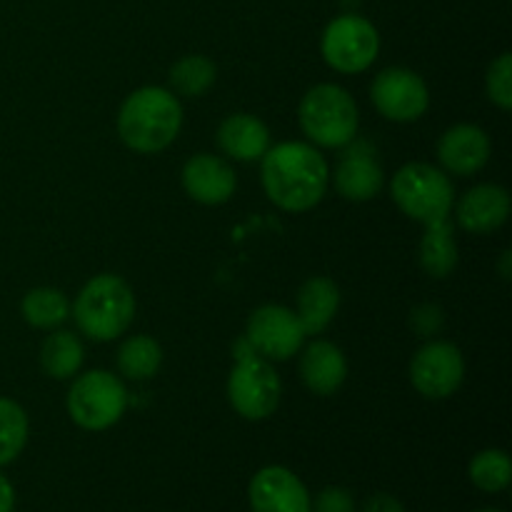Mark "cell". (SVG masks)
<instances>
[{"mask_svg":"<svg viewBox=\"0 0 512 512\" xmlns=\"http://www.w3.org/2000/svg\"><path fill=\"white\" fill-rule=\"evenodd\" d=\"M313 508L315 512H355V498L345 488H325Z\"/></svg>","mask_w":512,"mask_h":512,"instance_id":"obj_29","label":"cell"},{"mask_svg":"<svg viewBox=\"0 0 512 512\" xmlns=\"http://www.w3.org/2000/svg\"><path fill=\"white\" fill-rule=\"evenodd\" d=\"M320 50L325 63L338 73H363L378 58L380 35L363 15H340L323 30Z\"/></svg>","mask_w":512,"mask_h":512,"instance_id":"obj_8","label":"cell"},{"mask_svg":"<svg viewBox=\"0 0 512 512\" xmlns=\"http://www.w3.org/2000/svg\"><path fill=\"white\" fill-rule=\"evenodd\" d=\"M508 215V190L493 183L475 185L473 190H468V193L460 198L458 208H455V218H458L460 228L475 235H488L493 233V230H498L500 225L508 220Z\"/></svg>","mask_w":512,"mask_h":512,"instance_id":"obj_16","label":"cell"},{"mask_svg":"<svg viewBox=\"0 0 512 512\" xmlns=\"http://www.w3.org/2000/svg\"><path fill=\"white\" fill-rule=\"evenodd\" d=\"M15 510V490L10 480L0 473V512H13Z\"/></svg>","mask_w":512,"mask_h":512,"instance_id":"obj_31","label":"cell"},{"mask_svg":"<svg viewBox=\"0 0 512 512\" xmlns=\"http://www.w3.org/2000/svg\"><path fill=\"white\" fill-rule=\"evenodd\" d=\"M420 265L430 278H448L458 265V240L450 220L425 225L420 240Z\"/></svg>","mask_w":512,"mask_h":512,"instance_id":"obj_20","label":"cell"},{"mask_svg":"<svg viewBox=\"0 0 512 512\" xmlns=\"http://www.w3.org/2000/svg\"><path fill=\"white\" fill-rule=\"evenodd\" d=\"M183 108L165 88H140L125 98L118 113V133L135 153H160L180 133Z\"/></svg>","mask_w":512,"mask_h":512,"instance_id":"obj_2","label":"cell"},{"mask_svg":"<svg viewBox=\"0 0 512 512\" xmlns=\"http://www.w3.org/2000/svg\"><path fill=\"white\" fill-rule=\"evenodd\" d=\"M248 500L253 512H313V500L303 480L280 465H268L253 475Z\"/></svg>","mask_w":512,"mask_h":512,"instance_id":"obj_12","label":"cell"},{"mask_svg":"<svg viewBox=\"0 0 512 512\" xmlns=\"http://www.w3.org/2000/svg\"><path fill=\"white\" fill-rule=\"evenodd\" d=\"M363 512H405V508L398 498H393V495L378 493L365 503Z\"/></svg>","mask_w":512,"mask_h":512,"instance_id":"obj_30","label":"cell"},{"mask_svg":"<svg viewBox=\"0 0 512 512\" xmlns=\"http://www.w3.org/2000/svg\"><path fill=\"white\" fill-rule=\"evenodd\" d=\"M395 205L423 225L443 223L453 210V180L428 163H408L395 173L390 185Z\"/></svg>","mask_w":512,"mask_h":512,"instance_id":"obj_6","label":"cell"},{"mask_svg":"<svg viewBox=\"0 0 512 512\" xmlns=\"http://www.w3.org/2000/svg\"><path fill=\"white\" fill-rule=\"evenodd\" d=\"M20 310H23L25 323L40 330H50L68 320L70 300L55 288H33L25 293Z\"/></svg>","mask_w":512,"mask_h":512,"instance_id":"obj_22","label":"cell"},{"mask_svg":"<svg viewBox=\"0 0 512 512\" xmlns=\"http://www.w3.org/2000/svg\"><path fill=\"white\" fill-rule=\"evenodd\" d=\"M468 475L475 488H480L483 493H503L512 480L510 455L495 448L483 450L470 460Z\"/></svg>","mask_w":512,"mask_h":512,"instance_id":"obj_25","label":"cell"},{"mask_svg":"<svg viewBox=\"0 0 512 512\" xmlns=\"http://www.w3.org/2000/svg\"><path fill=\"white\" fill-rule=\"evenodd\" d=\"M215 75H218V68H215L213 60L205 58V55H185L178 63H173L168 78L178 95L200 98V95L213 88Z\"/></svg>","mask_w":512,"mask_h":512,"instance_id":"obj_24","label":"cell"},{"mask_svg":"<svg viewBox=\"0 0 512 512\" xmlns=\"http://www.w3.org/2000/svg\"><path fill=\"white\" fill-rule=\"evenodd\" d=\"M163 363V350L148 335H133L118 350V368L130 380H150L158 375Z\"/></svg>","mask_w":512,"mask_h":512,"instance_id":"obj_23","label":"cell"},{"mask_svg":"<svg viewBox=\"0 0 512 512\" xmlns=\"http://www.w3.org/2000/svg\"><path fill=\"white\" fill-rule=\"evenodd\" d=\"M485 90L488 98L498 105L500 110L512 108V55L503 53L490 63L488 75H485Z\"/></svg>","mask_w":512,"mask_h":512,"instance_id":"obj_27","label":"cell"},{"mask_svg":"<svg viewBox=\"0 0 512 512\" xmlns=\"http://www.w3.org/2000/svg\"><path fill=\"white\" fill-rule=\"evenodd\" d=\"M218 145L228 158L250 163L260 160L270 148V130L263 120L248 113H235L220 123Z\"/></svg>","mask_w":512,"mask_h":512,"instance_id":"obj_18","label":"cell"},{"mask_svg":"<svg viewBox=\"0 0 512 512\" xmlns=\"http://www.w3.org/2000/svg\"><path fill=\"white\" fill-rule=\"evenodd\" d=\"M28 443V415L15 400L0 398V468L13 463Z\"/></svg>","mask_w":512,"mask_h":512,"instance_id":"obj_26","label":"cell"},{"mask_svg":"<svg viewBox=\"0 0 512 512\" xmlns=\"http://www.w3.org/2000/svg\"><path fill=\"white\" fill-rule=\"evenodd\" d=\"M305 328L298 315L283 305H263L248 318L245 340L265 360H288L303 348Z\"/></svg>","mask_w":512,"mask_h":512,"instance_id":"obj_10","label":"cell"},{"mask_svg":"<svg viewBox=\"0 0 512 512\" xmlns=\"http://www.w3.org/2000/svg\"><path fill=\"white\" fill-rule=\"evenodd\" d=\"M410 328H413L420 338H433V335L440 333V328H443V310L433 303L418 305V308L410 313Z\"/></svg>","mask_w":512,"mask_h":512,"instance_id":"obj_28","label":"cell"},{"mask_svg":"<svg viewBox=\"0 0 512 512\" xmlns=\"http://www.w3.org/2000/svg\"><path fill=\"white\" fill-rule=\"evenodd\" d=\"M260 165L265 195L288 213H305L323 200L330 173L323 155L308 143H280L268 148Z\"/></svg>","mask_w":512,"mask_h":512,"instance_id":"obj_1","label":"cell"},{"mask_svg":"<svg viewBox=\"0 0 512 512\" xmlns=\"http://www.w3.org/2000/svg\"><path fill=\"white\" fill-rule=\"evenodd\" d=\"M370 98L378 113L395 123H413L430 105L428 85L408 68L383 70L370 85Z\"/></svg>","mask_w":512,"mask_h":512,"instance_id":"obj_11","label":"cell"},{"mask_svg":"<svg viewBox=\"0 0 512 512\" xmlns=\"http://www.w3.org/2000/svg\"><path fill=\"white\" fill-rule=\"evenodd\" d=\"M345 153L340 155V163L335 168V188L345 200L365 203L373 200L383 190V168L375 158V148L363 140H350L343 145Z\"/></svg>","mask_w":512,"mask_h":512,"instance_id":"obj_13","label":"cell"},{"mask_svg":"<svg viewBox=\"0 0 512 512\" xmlns=\"http://www.w3.org/2000/svg\"><path fill=\"white\" fill-rule=\"evenodd\" d=\"M300 378H303L305 388L315 395L338 393L340 385L348 378V363L338 345L328 343V340H315L303 350L300 358Z\"/></svg>","mask_w":512,"mask_h":512,"instance_id":"obj_17","label":"cell"},{"mask_svg":"<svg viewBox=\"0 0 512 512\" xmlns=\"http://www.w3.org/2000/svg\"><path fill=\"white\" fill-rule=\"evenodd\" d=\"M478 512H503V510H495V508H485V510H478Z\"/></svg>","mask_w":512,"mask_h":512,"instance_id":"obj_33","label":"cell"},{"mask_svg":"<svg viewBox=\"0 0 512 512\" xmlns=\"http://www.w3.org/2000/svg\"><path fill=\"white\" fill-rule=\"evenodd\" d=\"M233 353L235 368L230 370L228 378L230 405L245 420L270 418L278 408L280 393H283V385H280L273 363L255 353L245 335L233 345Z\"/></svg>","mask_w":512,"mask_h":512,"instance_id":"obj_4","label":"cell"},{"mask_svg":"<svg viewBox=\"0 0 512 512\" xmlns=\"http://www.w3.org/2000/svg\"><path fill=\"white\" fill-rule=\"evenodd\" d=\"M183 188L198 203L223 205L233 198L235 188H238V178H235V170L223 158L200 153L185 163Z\"/></svg>","mask_w":512,"mask_h":512,"instance_id":"obj_15","label":"cell"},{"mask_svg":"<svg viewBox=\"0 0 512 512\" xmlns=\"http://www.w3.org/2000/svg\"><path fill=\"white\" fill-rule=\"evenodd\" d=\"M510 260H512L510 250H505V253H503V260H500V275H503V280H510V275H512Z\"/></svg>","mask_w":512,"mask_h":512,"instance_id":"obj_32","label":"cell"},{"mask_svg":"<svg viewBox=\"0 0 512 512\" xmlns=\"http://www.w3.org/2000/svg\"><path fill=\"white\" fill-rule=\"evenodd\" d=\"M465 378V360L458 345L448 340H430L410 363L413 388L428 400H445L460 388Z\"/></svg>","mask_w":512,"mask_h":512,"instance_id":"obj_9","label":"cell"},{"mask_svg":"<svg viewBox=\"0 0 512 512\" xmlns=\"http://www.w3.org/2000/svg\"><path fill=\"white\" fill-rule=\"evenodd\" d=\"M303 133L320 148H343L358 133L353 95L333 83H320L303 95L298 108Z\"/></svg>","mask_w":512,"mask_h":512,"instance_id":"obj_5","label":"cell"},{"mask_svg":"<svg viewBox=\"0 0 512 512\" xmlns=\"http://www.w3.org/2000/svg\"><path fill=\"white\" fill-rule=\"evenodd\" d=\"M438 158L448 173L468 178L488 165L490 160V138L483 128L470 123L453 125L440 135Z\"/></svg>","mask_w":512,"mask_h":512,"instance_id":"obj_14","label":"cell"},{"mask_svg":"<svg viewBox=\"0 0 512 512\" xmlns=\"http://www.w3.org/2000/svg\"><path fill=\"white\" fill-rule=\"evenodd\" d=\"M83 358V343L78 340V335L68 333V330L48 335L43 348H40V365H43L45 375L55 380L73 378L83 365Z\"/></svg>","mask_w":512,"mask_h":512,"instance_id":"obj_21","label":"cell"},{"mask_svg":"<svg viewBox=\"0 0 512 512\" xmlns=\"http://www.w3.org/2000/svg\"><path fill=\"white\" fill-rule=\"evenodd\" d=\"M340 308V290L325 275H313L303 283L298 293V318L303 323L305 333L318 335L333 323L335 313Z\"/></svg>","mask_w":512,"mask_h":512,"instance_id":"obj_19","label":"cell"},{"mask_svg":"<svg viewBox=\"0 0 512 512\" xmlns=\"http://www.w3.org/2000/svg\"><path fill=\"white\" fill-rule=\"evenodd\" d=\"M73 318L80 333L108 343L123 335L135 318V295L120 275H95L78 293Z\"/></svg>","mask_w":512,"mask_h":512,"instance_id":"obj_3","label":"cell"},{"mask_svg":"<svg viewBox=\"0 0 512 512\" xmlns=\"http://www.w3.org/2000/svg\"><path fill=\"white\" fill-rule=\"evenodd\" d=\"M128 408V390L108 370H90L80 375L68 390V415L78 428L98 433L123 418Z\"/></svg>","mask_w":512,"mask_h":512,"instance_id":"obj_7","label":"cell"}]
</instances>
